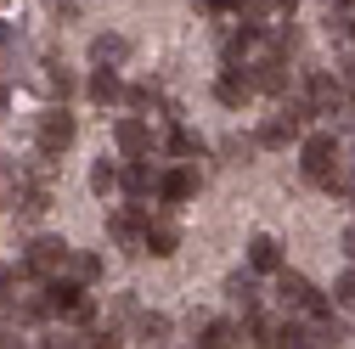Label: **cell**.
<instances>
[{"instance_id":"obj_1","label":"cell","mask_w":355,"mask_h":349,"mask_svg":"<svg viewBox=\"0 0 355 349\" xmlns=\"http://www.w3.org/2000/svg\"><path fill=\"white\" fill-rule=\"evenodd\" d=\"M344 158V141L333 136V129H316V136H299V169H304V181L310 186H322L327 174L338 169Z\"/></svg>"},{"instance_id":"obj_2","label":"cell","mask_w":355,"mask_h":349,"mask_svg":"<svg viewBox=\"0 0 355 349\" xmlns=\"http://www.w3.org/2000/svg\"><path fill=\"white\" fill-rule=\"evenodd\" d=\"M277 298H282V310L288 316H327L333 304H327V293L310 282V276H299V271H277Z\"/></svg>"},{"instance_id":"obj_3","label":"cell","mask_w":355,"mask_h":349,"mask_svg":"<svg viewBox=\"0 0 355 349\" xmlns=\"http://www.w3.org/2000/svg\"><path fill=\"white\" fill-rule=\"evenodd\" d=\"M73 141H79V118L68 113V102H57V107H46V113H40V124H34V147H40V152L62 158Z\"/></svg>"},{"instance_id":"obj_4","label":"cell","mask_w":355,"mask_h":349,"mask_svg":"<svg viewBox=\"0 0 355 349\" xmlns=\"http://www.w3.org/2000/svg\"><path fill=\"white\" fill-rule=\"evenodd\" d=\"M304 102L316 107V118H344L349 107H355V96L344 91V79L327 68V73H310V84H304Z\"/></svg>"},{"instance_id":"obj_5","label":"cell","mask_w":355,"mask_h":349,"mask_svg":"<svg viewBox=\"0 0 355 349\" xmlns=\"http://www.w3.org/2000/svg\"><path fill=\"white\" fill-rule=\"evenodd\" d=\"M243 73H248V84H254V96H288V84H293L288 57H271V51H254V57L243 62Z\"/></svg>"},{"instance_id":"obj_6","label":"cell","mask_w":355,"mask_h":349,"mask_svg":"<svg viewBox=\"0 0 355 349\" xmlns=\"http://www.w3.org/2000/svg\"><path fill=\"white\" fill-rule=\"evenodd\" d=\"M141 253H153V259L181 253V226H175V208H169V203H158V208L147 214V226H141Z\"/></svg>"},{"instance_id":"obj_7","label":"cell","mask_w":355,"mask_h":349,"mask_svg":"<svg viewBox=\"0 0 355 349\" xmlns=\"http://www.w3.org/2000/svg\"><path fill=\"white\" fill-rule=\"evenodd\" d=\"M62 265H68V242H62V237H34V242L23 248V265H17V276L46 282V276H57Z\"/></svg>"},{"instance_id":"obj_8","label":"cell","mask_w":355,"mask_h":349,"mask_svg":"<svg viewBox=\"0 0 355 349\" xmlns=\"http://www.w3.org/2000/svg\"><path fill=\"white\" fill-rule=\"evenodd\" d=\"M158 203H169V208H181V203H192L198 197V169L192 163H175V169H158V192H153Z\"/></svg>"},{"instance_id":"obj_9","label":"cell","mask_w":355,"mask_h":349,"mask_svg":"<svg viewBox=\"0 0 355 349\" xmlns=\"http://www.w3.org/2000/svg\"><path fill=\"white\" fill-rule=\"evenodd\" d=\"M119 192H124V197H153V192H158V163H153V152L119 163Z\"/></svg>"},{"instance_id":"obj_10","label":"cell","mask_w":355,"mask_h":349,"mask_svg":"<svg viewBox=\"0 0 355 349\" xmlns=\"http://www.w3.org/2000/svg\"><path fill=\"white\" fill-rule=\"evenodd\" d=\"M113 147H119L124 158H141V152H153V124H147L141 113L119 118V124H113Z\"/></svg>"},{"instance_id":"obj_11","label":"cell","mask_w":355,"mask_h":349,"mask_svg":"<svg viewBox=\"0 0 355 349\" xmlns=\"http://www.w3.org/2000/svg\"><path fill=\"white\" fill-rule=\"evenodd\" d=\"M214 102H220V107H232V113H243V107L254 102L248 73H243V68H220V79H214Z\"/></svg>"},{"instance_id":"obj_12","label":"cell","mask_w":355,"mask_h":349,"mask_svg":"<svg viewBox=\"0 0 355 349\" xmlns=\"http://www.w3.org/2000/svg\"><path fill=\"white\" fill-rule=\"evenodd\" d=\"M248 271H254V276H277V271H282V242H277L271 231H254V237H248Z\"/></svg>"},{"instance_id":"obj_13","label":"cell","mask_w":355,"mask_h":349,"mask_svg":"<svg viewBox=\"0 0 355 349\" xmlns=\"http://www.w3.org/2000/svg\"><path fill=\"white\" fill-rule=\"evenodd\" d=\"M12 208L23 214V220H40V214L51 208V186H46V181H23V174H17V192H12Z\"/></svg>"},{"instance_id":"obj_14","label":"cell","mask_w":355,"mask_h":349,"mask_svg":"<svg viewBox=\"0 0 355 349\" xmlns=\"http://www.w3.org/2000/svg\"><path fill=\"white\" fill-rule=\"evenodd\" d=\"M85 96H91L96 107H113V102L124 96V79H119V68H107V62H96V73H91V84H85Z\"/></svg>"},{"instance_id":"obj_15","label":"cell","mask_w":355,"mask_h":349,"mask_svg":"<svg viewBox=\"0 0 355 349\" xmlns=\"http://www.w3.org/2000/svg\"><path fill=\"white\" fill-rule=\"evenodd\" d=\"M226 298H232V310H243V316L259 310V282H254V271H248V276H243V271L226 276Z\"/></svg>"},{"instance_id":"obj_16","label":"cell","mask_w":355,"mask_h":349,"mask_svg":"<svg viewBox=\"0 0 355 349\" xmlns=\"http://www.w3.org/2000/svg\"><path fill=\"white\" fill-rule=\"evenodd\" d=\"M79 287H91V282H102V259L96 253H85V248H68V265H62Z\"/></svg>"},{"instance_id":"obj_17","label":"cell","mask_w":355,"mask_h":349,"mask_svg":"<svg viewBox=\"0 0 355 349\" xmlns=\"http://www.w3.org/2000/svg\"><path fill=\"white\" fill-rule=\"evenodd\" d=\"M259 39H265V51H271V57H293V51H299L293 23H265V28H259Z\"/></svg>"},{"instance_id":"obj_18","label":"cell","mask_w":355,"mask_h":349,"mask_svg":"<svg viewBox=\"0 0 355 349\" xmlns=\"http://www.w3.org/2000/svg\"><path fill=\"white\" fill-rule=\"evenodd\" d=\"M124 57H130V39H124V34H96V39H91V62H107V68H119Z\"/></svg>"},{"instance_id":"obj_19","label":"cell","mask_w":355,"mask_h":349,"mask_svg":"<svg viewBox=\"0 0 355 349\" xmlns=\"http://www.w3.org/2000/svg\"><path fill=\"white\" fill-rule=\"evenodd\" d=\"M237 338H243L237 321H203V327H198V349H226V343H237Z\"/></svg>"},{"instance_id":"obj_20","label":"cell","mask_w":355,"mask_h":349,"mask_svg":"<svg viewBox=\"0 0 355 349\" xmlns=\"http://www.w3.org/2000/svg\"><path fill=\"white\" fill-rule=\"evenodd\" d=\"M119 102H124L130 113H153V107H164V91H158V84H130Z\"/></svg>"},{"instance_id":"obj_21","label":"cell","mask_w":355,"mask_h":349,"mask_svg":"<svg viewBox=\"0 0 355 349\" xmlns=\"http://www.w3.org/2000/svg\"><path fill=\"white\" fill-rule=\"evenodd\" d=\"M91 192H96V197L119 192V163H113V158H96V163H91Z\"/></svg>"},{"instance_id":"obj_22","label":"cell","mask_w":355,"mask_h":349,"mask_svg":"<svg viewBox=\"0 0 355 349\" xmlns=\"http://www.w3.org/2000/svg\"><path fill=\"white\" fill-rule=\"evenodd\" d=\"M164 152H175V158H203V141L192 136V129H169V136H164Z\"/></svg>"},{"instance_id":"obj_23","label":"cell","mask_w":355,"mask_h":349,"mask_svg":"<svg viewBox=\"0 0 355 349\" xmlns=\"http://www.w3.org/2000/svg\"><path fill=\"white\" fill-rule=\"evenodd\" d=\"M333 304H338V310H355V265L333 282Z\"/></svg>"},{"instance_id":"obj_24","label":"cell","mask_w":355,"mask_h":349,"mask_svg":"<svg viewBox=\"0 0 355 349\" xmlns=\"http://www.w3.org/2000/svg\"><path fill=\"white\" fill-rule=\"evenodd\" d=\"M141 338H147V343H164V338H169V316H158V310L141 316Z\"/></svg>"},{"instance_id":"obj_25","label":"cell","mask_w":355,"mask_h":349,"mask_svg":"<svg viewBox=\"0 0 355 349\" xmlns=\"http://www.w3.org/2000/svg\"><path fill=\"white\" fill-rule=\"evenodd\" d=\"M254 147H259L254 136H232V141H226V158H232V163H248V158H254Z\"/></svg>"},{"instance_id":"obj_26","label":"cell","mask_w":355,"mask_h":349,"mask_svg":"<svg viewBox=\"0 0 355 349\" xmlns=\"http://www.w3.org/2000/svg\"><path fill=\"white\" fill-rule=\"evenodd\" d=\"M198 6L214 12V17H232V12H237V0H198Z\"/></svg>"},{"instance_id":"obj_27","label":"cell","mask_w":355,"mask_h":349,"mask_svg":"<svg viewBox=\"0 0 355 349\" xmlns=\"http://www.w3.org/2000/svg\"><path fill=\"white\" fill-rule=\"evenodd\" d=\"M51 17H79V0H46Z\"/></svg>"},{"instance_id":"obj_28","label":"cell","mask_w":355,"mask_h":349,"mask_svg":"<svg viewBox=\"0 0 355 349\" xmlns=\"http://www.w3.org/2000/svg\"><path fill=\"white\" fill-rule=\"evenodd\" d=\"M338 248H344V259H349V265H355V226H349V231L338 237Z\"/></svg>"},{"instance_id":"obj_29","label":"cell","mask_w":355,"mask_h":349,"mask_svg":"<svg viewBox=\"0 0 355 349\" xmlns=\"http://www.w3.org/2000/svg\"><path fill=\"white\" fill-rule=\"evenodd\" d=\"M265 6H271V12H282V17H293V6H299V0H265Z\"/></svg>"},{"instance_id":"obj_30","label":"cell","mask_w":355,"mask_h":349,"mask_svg":"<svg viewBox=\"0 0 355 349\" xmlns=\"http://www.w3.org/2000/svg\"><path fill=\"white\" fill-rule=\"evenodd\" d=\"M344 136H349V147H355V107L344 113Z\"/></svg>"},{"instance_id":"obj_31","label":"cell","mask_w":355,"mask_h":349,"mask_svg":"<svg viewBox=\"0 0 355 349\" xmlns=\"http://www.w3.org/2000/svg\"><path fill=\"white\" fill-rule=\"evenodd\" d=\"M12 287V265H0V293H6Z\"/></svg>"},{"instance_id":"obj_32","label":"cell","mask_w":355,"mask_h":349,"mask_svg":"<svg viewBox=\"0 0 355 349\" xmlns=\"http://www.w3.org/2000/svg\"><path fill=\"white\" fill-rule=\"evenodd\" d=\"M12 107V91H6V84H0V113H6Z\"/></svg>"},{"instance_id":"obj_33","label":"cell","mask_w":355,"mask_h":349,"mask_svg":"<svg viewBox=\"0 0 355 349\" xmlns=\"http://www.w3.org/2000/svg\"><path fill=\"white\" fill-rule=\"evenodd\" d=\"M322 6H349V0H322Z\"/></svg>"},{"instance_id":"obj_34","label":"cell","mask_w":355,"mask_h":349,"mask_svg":"<svg viewBox=\"0 0 355 349\" xmlns=\"http://www.w3.org/2000/svg\"><path fill=\"white\" fill-rule=\"evenodd\" d=\"M0 46H6V23H0Z\"/></svg>"},{"instance_id":"obj_35","label":"cell","mask_w":355,"mask_h":349,"mask_svg":"<svg viewBox=\"0 0 355 349\" xmlns=\"http://www.w3.org/2000/svg\"><path fill=\"white\" fill-rule=\"evenodd\" d=\"M0 343H6V332H0Z\"/></svg>"},{"instance_id":"obj_36","label":"cell","mask_w":355,"mask_h":349,"mask_svg":"<svg viewBox=\"0 0 355 349\" xmlns=\"http://www.w3.org/2000/svg\"><path fill=\"white\" fill-rule=\"evenodd\" d=\"M0 203H6V197H0Z\"/></svg>"}]
</instances>
